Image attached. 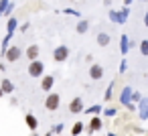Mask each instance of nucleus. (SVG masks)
<instances>
[{
	"label": "nucleus",
	"mask_w": 148,
	"mask_h": 136,
	"mask_svg": "<svg viewBox=\"0 0 148 136\" xmlns=\"http://www.w3.org/2000/svg\"><path fill=\"white\" fill-rule=\"evenodd\" d=\"M128 14H130V8H126V6H122L120 10H110L108 12V16H110V21L112 23H116V25H124L126 21H128Z\"/></svg>",
	"instance_id": "nucleus-1"
},
{
	"label": "nucleus",
	"mask_w": 148,
	"mask_h": 136,
	"mask_svg": "<svg viewBox=\"0 0 148 136\" xmlns=\"http://www.w3.org/2000/svg\"><path fill=\"white\" fill-rule=\"evenodd\" d=\"M69 55H71V51L67 45H57L53 49V61H57V63H65L69 59Z\"/></svg>",
	"instance_id": "nucleus-2"
},
{
	"label": "nucleus",
	"mask_w": 148,
	"mask_h": 136,
	"mask_svg": "<svg viewBox=\"0 0 148 136\" xmlns=\"http://www.w3.org/2000/svg\"><path fill=\"white\" fill-rule=\"evenodd\" d=\"M27 71H29V75H31V77H43V75H45V63H43L41 59L31 61V63H29V67H27Z\"/></svg>",
	"instance_id": "nucleus-3"
},
{
	"label": "nucleus",
	"mask_w": 148,
	"mask_h": 136,
	"mask_svg": "<svg viewBox=\"0 0 148 136\" xmlns=\"http://www.w3.org/2000/svg\"><path fill=\"white\" fill-rule=\"evenodd\" d=\"M59 104H61V95H59L57 91H51V93H47V98H45V108H47L49 112H55V110H59Z\"/></svg>",
	"instance_id": "nucleus-4"
},
{
	"label": "nucleus",
	"mask_w": 148,
	"mask_h": 136,
	"mask_svg": "<svg viewBox=\"0 0 148 136\" xmlns=\"http://www.w3.org/2000/svg\"><path fill=\"white\" fill-rule=\"evenodd\" d=\"M23 55H25V51H23L18 45H10V47H8V51H6V55H4V59H6L8 63H16Z\"/></svg>",
	"instance_id": "nucleus-5"
},
{
	"label": "nucleus",
	"mask_w": 148,
	"mask_h": 136,
	"mask_svg": "<svg viewBox=\"0 0 148 136\" xmlns=\"http://www.w3.org/2000/svg\"><path fill=\"white\" fill-rule=\"evenodd\" d=\"M132 85H126V87H122V93H120V104L122 106H126V108H130V106H134L132 104Z\"/></svg>",
	"instance_id": "nucleus-6"
},
{
	"label": "nucleus",
	"mask_w": 148,
	"mask_h": 136,
	"mask_svg": "<svg viewBox=\"0 0 148 136\" xmlns=\"http://www.w3.org/2000/svg\"><path fill=\"white\" fill-rule=\"evenodd\" d=\"M69 112L71 114H81V112H85V106H83V98H73L71 100V104H69Z\"/></svg>",
	"instance_id": "nucleus-7"
},
{
	"label": "nucleus",
	"mask_w": 148,
	"mask_h": 136,
	"mask_svg": "<svg viewBox=\"0 0 148 136\" xmlns=\"http://www.w3.org/2000/svg\"><path fill=\"white\" fill-rule=\"evenodd\" d=\"M101 128H103V122H101V118H99V116H91V118H89L87 132H89V134H95V132H99Z\"/></svg>",
	"instance_id": "nucleus-8"
},
{
	"label": "nucleus",
	"mask_w": 148,
	"mask_h": 136,
	"mask_svg": "<svg viewBox=\"0 0 148 136\" xmlns=\"http://www.w3.org/2000/svg\"><path fill=\"white\" fill-rule=\"evenodd\" d=\"M53 85H55V77L53 75H43L41 77V89L45 93H51L53 91Z\"/></svg>",
	"instance_id": "nucleus-9"
},
{
	"label": "nucleus",
	"mask_w": 148,
	"mask_h": 136,
	"mask_svg": "<svg viewBox=\"0 0 148 136\" xmlns=\"http://www.w3.org/2000/svg\"><path fill=\"white\" fill-rule=\"evenodd\" d=\"M39 53H41L39 45H29V47L25 49V57L29 59V63H31V61H37V59H39Z\"/></svg>",
	"instance_id": "nucleus-10"
},
{
	"label": "nucleus",
	"mask_w": 148,
	"mask_h": 136,
	"mask_svg": "<svg viewBox=\"0 0 148 136\" xmlns=\"http://www.w3.org/2000/svg\"><path fill=\"white\" fill-rule=\"evenodd\" d=\"M89 77H91L93 81L101 79V77H103V67H101L99 63H91V67H89Z\"/></svg>",
	"instance_id": "nucleus-11"
},
{
	"label": "nucleus",
	"mask_w": 148,
	"mask_h": 136,
	"mask_svg": "<svg viewBox=\"0 0 148 136\" xmlns=\"http://www.w3.org/2000/svg\"><path fill=\"white\" fill-rule=\"evenodd\" d=\"M120 53L124 55V59H126V55L130 53V37H128V35H122V37H120Z\"/></svg>",
	"instance_id": "nucleus-12"
},
{
	"label": "nucleus",
	"mask_w": 148,
	"mask_h": 136,
	"mask_svg": "<svg viewBox=\"0 0 148 136\" xmlns=\"http://www.w3.org/2000/svg\"><path fill=\"white\" fill-rule=\"evenodd\" d=\"M138 116L140 120H148V98H142V102L138 104Z\"/></svg>",
	"instance_id": "nucleus-13"
},
{
	"label": "nucleus",
	"mask_w": 148,
	"mask_h": 136,
	"mask_svg": "<svg viewBox=\"0 0 148 136\" xmlns=\"http://www.w3.org/2000/svg\"><path fill=\"white\" fill-rule=\"evenodd\" d=\"M16 29H18V19H16V16H10V19L6 21V35H12V37H14Z\"/></svg>",
	"instance_id": "nucleus-14"
},
{
	"label": "nucleus",
	"mask_w": 148,
	"mask_h": 136,
	"mask_svg": "<svg viewBox=\"0 0 148 136\" xmlns=\"http://www.w3.org/2000/svg\"><path fill=\"white\" fill-rule=\"evenodd\" d=\"M25 122H27V126H29L31 132H37V128H39V120H37L35 114H27V116H25Z\"/></svg>",
	"instance_id": "nucleus-15"
},
{
	"label": "nucleus",
	"mask_w": 148,
	"mask_h": 136,
	"mask_svg": "<svg viewBox=\"0 0 148 136\" xmlns=\"http://www.w3.org/2000/svg\"><path fill=\"white\" fill-rule=\"evenodd\" d=\"M75 31H77L79 35H85V33L89 31V21H85V19H79V21H77V25H75Z\"/></svg>",
	"instance_id": "nucleus-16"
},
{
	"label": "nucleus",
	"mask_w": 148,
	"mask_h": 136,
	"mask_svg": "<svg viewBox=\"0 0 148 136\" xmlns=\"http://www.w3.org/2000/svg\"><path fill=\"white\" fill-rule=\"evenodd\" d=\"M95 41H97V45H99V47H108V45L112 43V37H110L108 33H97Z\"/></svg>",
	"instance_id": "nucleus-17"
},
{
	"label": "nucleus",
	"mask_w": 148,
	"mask_h": 136,
	"mask_svg": "<svg viewBox=\"0 0 148 136\" xmlns=\"http://www.w3.org/2000/svg\"><path fill=\"white\" fill-rule=\"evenodd\" d=\"M85 114L87 116H99V114H103V106L101 104H93V106L85 108Z\"/></svg>",
	"instance_id": "nucleus-18"
},
{
	"label": "nucleus",
	"mask_w": 148,
	"mask_h": 136,
	"mask_svg": "<svg viewBox=\"0 0 148 136\" xmlns=\"http://www.w3.org/2000/svg\"><path fill=\"white\" fill-rule=\"evenodd\" d=\"M83 130H85L83 120H77V122L71 126V136H79V134H83Z\"/></svg>",
	"instance_id": "nucleus-19"
},
{
	"label": "nucleus",
	"mask_w": 148,
	"mask_h": 136,
	"mask_svg": "<svg viewBox=\"0 0 148 136\" xmlns=\"http://www.w3.org/2000/svg\"><path fill=\"white\" fill-rule=\"evenodd\" d=\"M0 89L4 91V95H6V93H12V91H14V83H12L10 79H2V83H0Z\"/></svg>",
	"instance_id": "nucleus-20"
},
{
	"label": "nucleus",
	"mask_w": 148,
	"mask_h": 136,
	"mask_svg": "<svg viewBox=\"0 0 148 136\" xmlns=\"http://www.w3.org/2000/svg\"><path fill=\"white\" fill-rule=\"evenodd\" d=\"M138 49H140V55L142 57H148V39H142L138 43Z\"/></svg>",
	"instance_id": "nucleus-21"
},
{
	"label": "nucleus",
	"mask_w": 148,
	"mask_h": 136,
	"mask_svg": "<svg viewBox=\"0 0 148 136\" xmlns=\"http://www.w3.org/2000/svg\"><path fill=\"white\" fill-rule=\"evenodd\" d=\"M114 87H116V81H112V83L108 85V89H106V95H103V102H110V100H112V93H114Z\"/></svg>",
	"instance_id": "nucleus-22"
},
{
	"label": "nucleus",
	"mask_w": 148,
	"mask_h": 136,
	"mask_svg": "<svg viewBox=\"0 0 148 136\" xmlns=\"http://www.w3.org/2000/svg\"><path fill=\"white\" fill-rule=\"evenodd\" d=\"M140 102H142V93L134 89V91H132V104H140Z\"/></svg>",
	"instance_id": "nucleus-23"
},
{
	"label": "nucleus",
	"mask_w": 148,
	"mask_h": 136,
	"mask_svg": "<svg viewBox=\"0 0 148 136\" xmlns=\"http://www.w3.org/2000/svg\"><path fill=\"white\" fill-rule=\"evenodd\" d=\"M118 114V110L116 108H103V116H108V118H114Z\"/></svg>",
	"instance_id": "nucleus-24"
},
{
	"label": "nucleus",
	"mask_w": 148,
	"mask_h": 136,
	"mask_svg": "<svg viewBox=\"0 0 148 136\" xmlns=\"http://www.w3.org/2000/svg\"><path fill=\"white\" fill-rule=\"evenodd\" d=\"M12 12H14V2H10V4L6 6V10H4V14H2V16H8V19H10V16H12Z\"/></svg>",
	"instance_id": "nucleus-25"
},
{
	"label": "nucleus",
	"mask_w": 148,
	"mask_h": 136,
	"mask_svg": "<svg viewBox=\"0 0 148 136\" xmlns=\"http://www.w3.org/2000/svg\"><path fill=\"white\" fill-rule=\"evenodd\" d=\"M10 4V0H0V12L4 14V10H6V6Z\"/></svg>",
	"instance_id": "nucleus-26"
},
{
	"label": "nucleus",
	"mask_w": 148,
	"mask_h": 136,
	"mask_svg": "<svg viewBox=\"0 0 148 136\" xmlns=\"http://www.w3.org/2000/svg\"><path fill=\"white\" fill-rule=\"evenodd\" d=\"M63 14H71V16H79V12H77L75 8H65V10H63Z\"/></svg>",
	"instance_id": "nucleus-27"
},
{
	"label": "nucleus",
	"mask_w": 148,
	"mask_h": 136,
	"mask_svg": "<svg viewBox=\"0 0 148 136\" xmlns=\"http://www.w3.org/2000/svg\"><path fill=\"white\" fill-rule=\"evenodd\" d=\"M126 71H128V61L122 59V63H120V73H126Z\"/></svg>",
	"instance_id": "nucleus-28"
},
{
	"label": "nucleus",
	"mask_w": 148,
	"mask_h": 136,
	"mask_svg": "<svg viewBox=\"0 0 148 136\" xmlns=\"http://www.w3.org/2000/svg\"><path fill=\"white\" fill-rule=\"evenodd\" d=\"M61 130H63V124H57L55 128H51V132H53V134H55V132H61Z\"/></svg>",
	"instance_id": "nucleus-29"
},
{
	"label": "nucleus",
	"mask_w": 148,
	"mask_h": 136,
	"mask_svg": "<svg viewBox=\"0 0 148 136\" xmlns=\"http://www.w3.org/2000/svg\"><path fill=\"white\" fill-rule=\"evenodd\" d=\"M132 2H134V0H124V6H126V8H130V4H132Z\"/></svg>",
	"instance_id": "nucleus-30"
},
{
	"label": "nucleus",
	"mask_w": 148,
	"mask_h": 136,
	"mask_svg": "<svg viewBox=\"0 0 148 136\" xmlns=\"http://www.w3.org/2000/svg\"><path fill=\"white\" fill-rule=\"evenodd\" d=\"M144 27H146V29H148V12H146V14H144Z\"/></svg>",
	"instance_id": "nucleus-31"
},
{
	"label": "nucleus",
	"mask_w": 148,
	"mask_h": 136,
	"mask_svg": "<svg viewBox=\"0 0 148 136\" xmlns=\"http://www.w3.org/2000/svg\"><path fill=\"white\" fill-rule=\"evenodd\" d=\"M103 4L106 6H112V0H103Z\"/></svg>",
	"instance_id": "nucleus-32"
},
{
	"label": "nucleus",
	"mask_w": 148,
	"mask_h": 136,
	"mask_svg": "<svg viewBox=\"0 0 148 136\" xmlns=\"http://www.w3.org/2000/svg\"><path fill=\"white\" fill-rule=\"evenodd\" d=\"M45 136H55V134H53V132H51V130H49V132H47V134H45Z\"/></svg>",
	"instance_id": "nucleus-33"
},
{
	"label": "nucleus",
	"mask_w": 148,
	"mask_h": 136,
	"mask_svg": "<svg viewBox=\"0 0 148 136\" xmlns=\"http://www.w3.org/2000/svg\"><path fill=\"white\" fill-rule=\"evenodd\" d=\"M2 95H4V91H2V89H0V100H2Z\"/></svg>",
	"instance_id": "nucleus-34"
},
{
	"label": "nucleus",
	"mask_w": 148,
	"mask_h": 136,
	"mask_svg": "<svg viewBox=\"0 0 148 136\" xmlns=\"http://www.w3.org/2000/svg\"><path fill=\"white\" fill-rule=\"evenodd\" d=\"M106 136H116V134H114V132H110V134H106Z\"/></svg>",
	"instance_id": "nucleus-35"
},
{
	"label": "nucleus",
	"mask_w": 148,
	"mask_h": 136,
	"mask_svg": "<svg viewBox=\"0 0 148 136\" xmlns=\"http://www.w3.org/2000/svg\"><path fill=\"white\" fill-rule=\"evenodd\" d=\"M31 136H39V134H37V132H33V134H31Z\"/></svg>",
	"instance_id": "nucleus-36"
},
{
	"label": "nucleus",
	"mask_w": 148,
	"mask_h": 136,
	"mask_svg": "<svg viewBox=\"0 0 148 136\" xmlns=\"http://www.w3.org/2000/svg\"><path fill=\"white\" fill-rule=\"evenodd\" d=\"M142 2H146V0H142Z\"/></svg>",
	"instance_id": "nucleus-37"
}]
</instances>
